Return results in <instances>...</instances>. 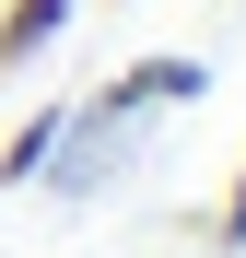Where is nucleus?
Returning <instances> with one entry per match:
<instances>
[{
  "mask_svg": "<svg viewBox=\"0 0 246 258\" xmlns=\"http://www.w3.org/2000/svg\"><path fill=\"white\" fill-rule=\"evenodd\" d=\"M82 12H94V0H0V82H24Z\"/></svg>",
  "mask_w": 246,
  "mask_h": 258,
  "instance_id": "f257e3e1",
  "label": "nucleus"
},
{
  "mask_svg": "<svg viewBox=\"0 0 246 258\" xmlns=\"http://www.w3.org/2000/svg\"><path fill=\"white\" fill-rule=\"evenodd\" d=\"M59 129H70V106H24V117H12V141H0V188H35V176H47Z\"/></svg>",
  "mask_w": 246,
  "mask_h": 258,
  "instance_id": "f03ea898",
  "label": "nucleus"
},
{
  "mask_svg": "<svg viewBox=\"0 0 246 258\" xmlns=\"http://www.w3.org/2000/svg\"><path fill=\"white\" fill-rule=\"evenodd\" d=\"M199 235H211V258H246V164L223 176V200H211V223H199Z\"/></svg>",
  "mask_w": 246,
  "mask_h": 258,
  "instance_id": "7ed1b4c3",
  "label": "nucleus"
},
{
  "mask_svg": "<svg viewBox=\"0 0 246 258\" xmlns=\"http://www.w3.org/2000/svg\"><path fill=\"white\" fill-rule=\"evenodd\" d=\"M106 12H117V0H106Z\"/></svg>",
  "mask_w": 246,
  "mask_h": 258,
  "instance_id": "20e7f679",
  "label": "nucleus"
}]
</instances>
